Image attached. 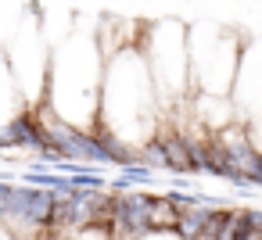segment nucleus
Segmentation results:
<instances>
[{"instance_id": "nucleus-1", "label": "nucleus", "mask_w": 262, "mask_h": 240, "mask_svg": "<svg viewBox=\"0 0 262 240\" xmlns=\"http://www.w3.org/2000/svg\"><path fill=\"white\" fill-rule=\"evenodd\" d=\"M101 83H104L101 33L83 22H72L69 33L51 43L47 90L40 108H47L54 118H61L72 129H97Z\"/></svg>"}, {"instance_id": "nucleus-2", "label": "nucleus", "mask_w": 262, "mask_h": 240, "mask_svg": "<svg viewBox=\"0 0 262 240\" xmlns=\"http://www.w3.org/2000/svg\"><path fill=\"white\" fill-rule=\"evenodd\" d=\"M162 101L151 79V68L144 61L140 40H129L104 54V83H101V115L97 129L112 133L126 147H140L158 133Z\"/></svg>"}, {"instance_id": "nucleus-3", "label": "nucleus", "mask_w": 262, "mask_h": 240, "mask_svg": "<svg viewBox=\"0 0 262 240\" xmlns=\"http://www.w3.org/2000/svg\"><path fill=\"white\" fill-rule=\"evenodd\" d=\"M244 36L219 22L187 26V58H190V90L208 97H230Z\"/></svg>"}, {"instance_id": "nucleus-4", "label": "nucleus", "mask_w": 262, "mask_h": 240, "mask_svg": "<svg viewBox=\"0 0 262 240\" xmlns=\"http://www.w3.org/2000/svg\"><path fill=\"white\" fill-rule=\"evenodd\" d=\"M140 51H144V61L151 68L162 111L187 104L194 93L190 90V58H187V26L176 18H162V22L144 26Z\"/></svg>"}, {"instance_id": "nucleus-5", "label": "nucleus", "mask_w": 262, "mask_h": 240, "mask_svg": "<svg viewBox=\"0 0 262 240\" xmlns=\"http://www.w3.org/2000/svg\"><path fill=\"white\" fill-rule=\"evenodd\" d=\"M230 101L237 111V122H258L262 118V40H244L237 76L230 86Z\"/></svg>"}, {"instance_id": "nucleus-6", "label": "nucleus", "mask_w": 262, "mask_h": 240, "mask_svg": "<svg viewBox=\"0 0 262 240\" xmlns=\"http://www.w3.org/2000/svg\"><path fill=\"white\" fill-rule=\"evenodd\" d=\"M190 104H194V122L208 133H219L226 126L237 122V111H233V101L230 97H208V93H190Z\"/></svg>"}, {"instance_id": "nucleus-7", "label": "nucleus", "mask_w": 262, "mask_h": 240, "mask_svg": "<svg viewBox=\"0 0 262 240\" xmlns=\"http://www.w3.org/2000/svg\"><path fill=\"white\" fill-rule=\"evenodd\" d=\"M22 111H29V108H26L22 93H18V83H15L11 68H8L4 51H0V151H4V133H8V126H11Z\"/></svg>"}, {"instance_id": "nucleus-8", "label": "nucleus", "mask_w": 262, "mask_h": 240, "mask_svg": "<svg viewBox=\"0 0 262 240\" xmlns=\"http://www.w3.org/2000/svg\"><path fill=\"white\" fill-rule=\"evenodd\" d=\"M212 140L223 147L226 161H230L237 172H244V169L251 165V158L258 154V151L251 147V140H248V129H244V122H233V126H226V129L212 133Z\"/></svg>"}, {"instance_id": "nucleus-9", "label": "nucleus", "mask_w": 262, "mask_h": 240, "mask_svg": "<svg viewBox=\"0 0 262 240\" xmlns=\"http://www.w3.org/2000/svg\"><path fill=\"white\" fill-rule=\"evenodd\" d=\"M208 215H212V208H208V204H190V208H180V219H176L172 236H176V240H205Z\"/></svg>"}, {"instance_id": "nucleus-10", "label": "nucleus", "mask_w": 262, "mask_h": 240, "mask_svg": "<svg viewBox=\"0 0 262 240\" xmlns=\"http://www.w3.org/2000/svg\"><path fill=\"white\" fill-rule=\"evenodd\" d=\"M180 219V208L169 201V194H151V208H147V226L151 233H172Z\"/></svg>"}, {"instance_id": "nucleus-11", "label": "nucleus", "mask_w": 262, "mask_h": 240, "mask_svg": "<svg viewBox=\"0 0 262 240\" xmlns=\"http://www.w3.org/2000/svg\"><path fill=\"white\" fill-rule=\"evenodd\" d=\"M58 240H112V233H108V229H101V226H86V229H76V233L58 236Z\"/></svg>"}, {"instance_id": "nucleus-12", "label": "nucleus", "mask_w": 262, "mask_h": 240, "mask_svg": "<svg viewBox=\"0 0 262 240\" xmlns=\"http://www.w3.org/2000/svg\"><path fill=\"white\" fill-rule=\"evenodd\" d=\"M244 176H248V183H251V186H262V154H255V158H251V165L244 169Z\"/></svg>"}, {"instance_id": "nucleus-13", "label": "nucleus", "mask_w": 262, "mask_h": 240, "mask_svg": "<svg viewBox=\"0 0 262 240\" xmlns=\"http://www.w3.org/2000/svg\"><path fill=\"white\" fill-rule=\"evenodd\" d=\"M140 240H176V236L172 233H144Z\"/></svg>"}, {"instance_id": "nucleus-14", "label": "nucleus", "mask_w": 262, "mask_h": 240, "mask_svg": "<svg viewBox=\"0 0 262 240\" xmlns=\"http://www.w3.org/2000/svg\"><path fill=\"white\" fill-rule=\"evenodd\" d=\"M0 240H18V236H15V233H11L8 226H0ZM33 240H36V236H33Z\"/></svg>"}]
</instances>
